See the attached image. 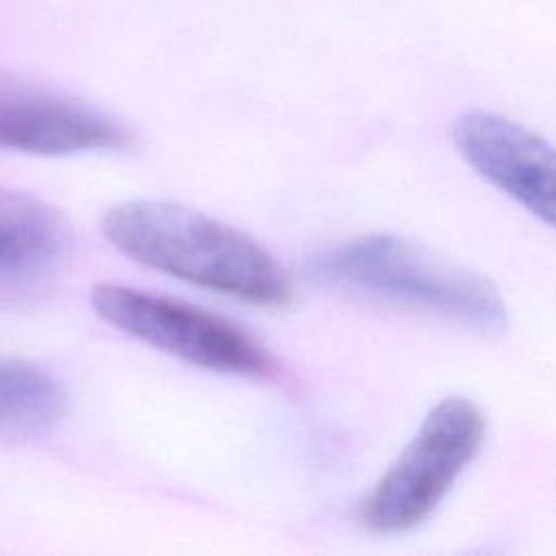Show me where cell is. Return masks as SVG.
<instances>
[{
	"label": "cell",
	"mask_w": 556,
	"mask_h": 556,
	"mask_svg": "<svg viewBox=\"0 0 556 556\" xmlns=\"http://www.w3.org/2000/svg\"><path fill=\"white\" fill-rule=\"evenodd\" d=\"M102 232L128 258L208 291L261 306L293 295L287 271L261 243L176 202H119L104 213Z\"/></svg>",
	"instance_id": "cell-1"
},
{
	"label": "cell",
	"mask_w": 556,
	"mask_h": 556,
	"mask_svg": "<svg viewBox=\"0 0 556 556\" xmlns=\"http://www.w3.org/2000/svg\"><path fill=\"white\" fill-rule=\"evenodd\" d=\"M128 130L74 96L0 74V150L37 156L119 150Z\"/></svg>",
	"instance_id": "cell-6"
},
{
	"label": "cell",
	"mask_w": 556,
	"mask_h": 556,
	"mask_svg": "<svg viewBox=\"0 0 556 556\" xmlns=\"http://www.w3.org/2000/svg\"><path fill=\"white\" fill-rule=\"evenodd\" d=\"M65 408V391L46 369L0 358V434H48L61 424Z\"/></svg>",
	"instance_id": "cell-8"
},
{
	"label": "cell",
	"mask_w": 556,
	"mask_h": 556,
	"mask_svg": "<svg viewBox=\"0 0 556 556\" xmlns=\"http://www.w3.org/2000/svg\"><path fill=\"white\" fill-rule=\"evenodd\" d=\"M463 161L523 211L556 230V146L491 111H467L452 126Z\"/></svg>",
	"instance_id": "cell-5"
},
{
	"label": "cell",
	"mask_w": 556,
	"mask_h": 556,
	"mask_svg": "<svg viewBox=\"0 0 556 556\" xmlns=\"http://www.w3.org/2000/svg\"><path fill=\"white\" fill-rule=\"evenodd\" d=\"M308 269L324 285L426 311L480 332L508 326V306L491 280L400 235L374 232L341 241L315 254Z\"/></svg>",
	"instance_id": "cell-2"
},
{
	"label": "cell",
	"mask_w": 556,
	"mask_h": 556,
	"mask_svg": "<svg viewBox=\"0 0 556 556\" xmlns=\"http://www.w3.org/2000/svg\"><path fill=\"white\" fill-rule=\"evenodd\" d=\"M484 439L486 417L473 400L447 395L437 402L365 497V528L397 534L430 519L480 454Z\"/></svg>",
	"instance_id": "cell-3"
},
{
	"label": "cell",
	"mask_w": 556,
	"mask_h": 556,
	"mask_svg": "<svg viewBox=\"0 0 556 556\" xmlns=\"http://www.w3.org/2000/svg\"><path fill=\"white\" fill-rule=\"evenodd\" d=\"M89 300L111 326L195 367L248 378H267L276 369L248 330L200 306L113 282L96 285Z\"/></svg>",
	"instance_id": "cell-4"
},
{
	"label": "cell",
	"mask_w": 556,
	"mask_h": 556,
	"mask_svg": "<svg viewBox=\"0 0 556 556\" xmlns=\"http://www.w3.org/2000/svg\"><path fill=\"white\" fill-rule=\"evenodd\" d=\"M70 226L43 200L0 187V278L24 280L50 271L70 248Z\"/></svg>",
	"instance_id": "cell-7"
}]
</instances>
